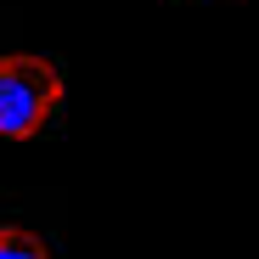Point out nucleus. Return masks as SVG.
Masks as SVG:
<instances>
[{
	"label": "nucleus",
	"mask_w": 259,
	"mask_h": 259,
	"mask_svg": "<svg viewBox=\"0 0 259 259\" xmlns=\"http://www.w3.org/2000/svg\"><path fill=\"white\" fill-rule=\"evenodd\" d=\"M62 107V73L46 57H0V136L28 141Z\"/></svg>",
	"instance_id": "f257e3e1"
},
{
	"label": "nucleus",
	"mask_w": 259,
	"mask_h": 259,
	"mask_svg": "<svg viewBox=\"0 0 259 259\" xmlns=\"http://www.w3.org/2000/svg\"><path fill=\"white\" fill-rule=\"evenodd\" d=\"M0 259H51V248L28 226H0Z\"/></svg>",
	"instance_id": "f03ea898"
}]
</instances>
